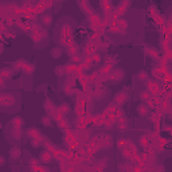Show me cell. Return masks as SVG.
<instances>
[{
	"mask_svg": "<svg viewBox=\"0 0 172 172\" xmlns=\"http://www.w3.org/2000/svg\"><path fill=\"white\" fill-rule=\"evenodd\" d=\"M11 125H12V128H20L22 129V126L24 125V120H23L22 117H15V118L11 120Z\"/></svg>",
	"mask_w": 172,
	"mask_h": 172,
	"instance_id": "obj_16",
	"label": "cell"
},
{
	"mask_svg": "<svg viewBox=\"0 0 172 172\" xmlns=\"http://www.w3.org/2000/svg\"><path fill=\"white\" fill-rule=\"evenodd\" d=\"M51 57H53L54 59L61 58V57H62V50H61V49H58V47L53 49V50H51Z\"/></svg>",
	"mask_w": 172,
	"mask_h": 172,
	"instance_id": "obj_29",
	"label": "cell"
},
{
	"mask_svg": "<svg viewBox=\"0 0 172 172\" xmlns=\"http://www.w3.org/2000/svg\"><path fill=\"white\" fill-rule=\"evenodd\" d=\"M22 135H23V132H22V129H20V128H12V129H11V136H12L15 140L22 138Z\"/></svg>",
	"mask_w": 172,
	"mask_h": 172,
	"instance_id": "obj_20",
	"label": "cell"
},
{
	"mask_svg": "<svg viewBox=\"0 0 172 172\" xmlns=\"http://www.w3.org/2000/svg\"><path fill=\"white\" fill-rule=\"evenodd\" d=\"M104 61H105V63H106L108 66H113V67H114V65H116L117 59L114 58V57H112V55H106V57H105Z\"/></svg>",
	"mask_w": 172,
	"mask_h": 172,
	"instance_id": "obj_28",
	"label": "cell"
},
{
	"mask_svg": "<svg viewBox=\"0 0 172 172\" xmlns=\"http://www.w3.org/2000/svg\"><path fill=\"white\" fill-rule=\"evenodd\" d=\"M170 117H171V120H172V113H170Z\"/></svg>",
	"mask_w": 172,
	"mask_h": 172,
	"instance_id": "obj_40",
	"label": "cell"
},
{
	"mask_svg": "<svg viewBox=\"0 0 172 172\" xmlns=\"http://www.w3.org/2000/svg\"><path fill=\"white\" fill-rule=\"evenodd\" d=\"M168 86H170V87H172V82H171V83H170V85H168Z\"/></svg>",
	"mask_w": 172,
	"mask_h": 172,
	"instance_id": "obj_41",
	"label": "cell"
},
{
	"mask_svg": "<svg viewBox=\"0 0 172 172\" xmlns=\"http://www.w3.org/2000/svg\"><path fill=\"white\" fill-rule=\"evenodd\" d=\"M0 104H2L3 108L12 106L15 104L14 94H11V93H2V96H0Z\"/></svg>",
	"mask_w": 172,
	"mask_h": 172,
	"instance_id": "obj_1",
	"label": "cell"
},
{
	"mask_svg": "<svg viewBox=\"0 0 172 172\" xmlns=\"http://www.w3.org/2000/svg\"><path fill=\"white\" fill-rule=\"evenodd\" d=\"M58 110L61 112V113L63 114V116H65V114H67V113H69V112H70L71 109H70V105H69L67 102H62V104L58 106Z\"/></svg>",
	"mask_w": 172,
	"mask_h": 172,
	"instance_id": "obj_18",
	"label": "cell"
},
{
	"mask_svg": "<svg viewBox=\"0 0 172 172\" xmlns=\"http://www.w3.org/2000/svg\"><path fill=\"white\" fill-rule=\"evenodd\" d=\"M41 23L42 26H51V23H53V16H51L50 14H43L41 16Z\"/></svg>",
	"mask_w": 172,
	"mask_h": 172,
	"instance_id": "obj_14",
	"label": "cell"
},
{
	"mask_svg": "<svg viewBox=\"0 0 172 172\" xmlns=\"http://www.w3.org/2000/svg\"><path fill=\"white\" fill-rule=\"evenodd\" d=\"M42 138H32V140H30V144H31L32 148H39L42 145Z\"/></svg>",
	"mask_w": 172,
	"mask_h": 172,
	"instance_id": "obj_31",
	"label": "cell"
},
{
	"mask_svg": "<svg viewBox=\"0 0 172 172\" xmlns=\"http://www.w3.org/2000/svg\"><path fill=\"white\" fill-rule=\"evenodd\" d=\"M117 27L121 30V34H125L126 27H128V22H126L125 19H118L117 20Z\"/></svg>",
	"mask_w": 172,
	"mask_h": 172,
	"instance_id": "obj_19",
	"label": "cell"
},
{
	"mask_svg": "<svg viewBox=\"0 0 172 172\" xmlns=\"http://www.w3.org/2000/svg\"><path fill=\"white\" fill-rule=\"evenodd\" d=\"M124 77H125V71L121 67L113 69L110 73V81H113V82H120V81L124 80Z\"/></svg>",
	"mask_w": 172,
	"mask_h": 172,
	"instance_id": "obj_2",
	"label": "cell"
},
{
	"mask_svg": "<svg viewBox=\"0 0 172 172\" xmlns=\"http://www.w3.org/2000/svg\"><path fill=\"white\" fill-rule=\"evenodd\" d=\"M145 54L148 57H151L152 59L157 61V62H160L163 59V54L160 53L159 50H156L155 47H145Z\"/></svg>",
	"mask_w": 172,
	"mask_h": 172,
	"instance_id": "obj_3",
	"label": "cell"
},
{
	"mask_svg": "<svg viewBox=\"0 0 172 172\" xmlns=\"http://www.w3.org/2000/svg\"><path fill=\"white\" fill-rule=\"evenodd\" d=\"M39 160H41L43 164H49L54 160V153H51L50 151L44 149L41 152V155H39Z\"/></svg>",
	"mask_w": 172,
	"mask_h": 172,
	"instance_id": "obj_5",
	"label": "cell"
},
{
	"mask_svg": "<svg viewBox=\"0 0 172 172\" xmlns=\"http://www.w3.org/2000/svg\"><path fill=\"white\" fill-rule=\"evenodd\" d=\"M61 38H73V27L69 23H65L61 27Z\"/></svg>",
	"mask_w": 172,
	"mask_h": 172,
	"instance_id": "obj_6",
	"label": "cell"
},
{
	"mask_svg": "<svg viewBox=\"0 0 172 172\" xmlns=\"http://www.w3.org/2000/svg\"><path fill=\"white\" fill-rule=\"evenodd\" d=\"M137 78L140 81H148L149 80V73L145 70H141V71H138V74H137Z\"/></svg>",
	"mask_w": 172,
	"mask_h": 172,
	"instance_id": "obj_27",
	"label": "cell"
},
{
	"mask_svg": "<svg viewBox=\"0 0 172 172\" xmlns=\"http://www.w3.org/2000/svg\"><path fill=\"white\" fill-rule=\"evenodd\" d=\"M57 109H58V108H57L55 105L50 101V99H46V101H44V110L47 112V114H50V116H51V114H53Z\"/></svg>",
	"mask_w": 172,
	"mask_h": 172,
	"instance_id": "obj_12",
	"label": "cell"
},
{
	"mask_svg": "<svg viewBox=\"0 0 172 172\" xmlns=\"http://www.w3.org/2000/svg\"><path fill=\"white\" fill-rule=\"evenodd\" d=\"M99 4H101V7H102V10L105 11V12H110V11H113L112 10V8H113V4H112L110 2H101L99 3Z\"/></svg>",
	"mask_w": 172,
	"mask_h": 172,
	"instance_id": "obj_24",
	"label": "cell"
},
{
	"mask_svg": "<svg viewBox=\"0 0 172 172\" xmlns=\"http://www.w3.org/2000/svg\"><path fill=\"white\" fill-rule=\"evenodd\" d=\"M66 66H58V67H55V74L57 75H59V77H61V75H65V73H66Z\"/></svg>",
	"mask_w": 172,
	"mask_h": 172,
	"instance_id": "obj_33",
	"label": "cell"
},
{
	"mask_svg": "<svg viewBox=\"0 0 172 172\" xmlns=\"http://www.w3.org/2000/svg\"><path fill=\"white\" fill-rule=\"evenodd\" d=\"M137 113L143 117L148 116V114H149V108H148V105L147 104H140L137 106Z\"/></svg>",
	"mask_w": 172,
	"mask_h": 172,
	"instance_id": "obj_15",
	"label": "cell"
},
{
	"mask_svg": "<svg viewBox=\"0 0 172 172\" xmlns=\"http://www.w3.org/2000/svg\"><path fill=\"white\" fill-rule=\"evenodd\" d=\"M65 86H67V87H73V89H75V77H74V75H69V77L66 78Z\"/></svg>",
	"mask_w": 172,
	"mask_h": 172,
	"instance_id": "obj_23",
	"label": "cell"
},
{
	"mask_svg": "<svg viewBox=\"0 0 172 172\" xmlns=\"http://www.w3.org/2000/svg\"><path fill=\"white\" fill-rule=\"evenodd\" d=\"M140 99L143 102H145V104H148V102H151L153 99V94L148 89H145V90H143V92L140 93Z\"/></svg>",
	"mask_w": 172,
	"mask_h": 172,
	"instance_id": "obj_9",
	"label": "cell"
},
{
	"mask_svg": "<svg viewBox=\"0 0 172 172\" xmlns=\"http://www.w3.org/2000/svg\"><path fill=\"white\" fill-rule=\"evenodd\" d=\"M31 38H32V41H34L35 43H39V42L43 39L41 32H31Z\"/></svg>",
	"mask_w": 172,
	"mask_h": 172,
	"instance_id": "obj_32",
	"label": "cell"
},
{
	"mask_svg": "<svg viewBox=\"0 0 172 172\" xmlns=\"http://www.w3.org/2000/svg\"><path fill=\"white\" fill-rule=\"evenodd\" d=\"M117 147H120V149L126 147V138H121L120 141H117Z\"/></svg>",
	"mask_w": 172,
	"mask_h": 172,
	"instance_id": "obj_36",
	"label": "cell"
},
{
	"mask_svg": "<svg viewBox=\"0 0 172 172\" xmlns=\"http://www.w3.org/2000/svg\"><path fill=\"white\" fill-rule=\"evenodd\" d=\"M171 125H164V131H171Z\"/></svg>",
	"mask_w": 172,
	"mask_h": 172,
	"instance_id": "obj_39",
	"label": "cell"
},
{
	"mask_svg": "<svg viewBox=\"0 0 172 172\" xmlns=\"http://www.w3.org/2000/svg\"><path fill=\"white\" fill-rule=\"evenodd\" d=\"M51 120H53V118H50L49 116H44V117H42L41 122L43 124L44 126H51Z\"/></svg>",
	"mask_w": 172,
	"mask_h": 172,
	"instance_id": "obj_35",
	"label": "cell"
},
{
	"mask_svg": "<svg viewBox=\"0 0 172 172\" xmlns=\"http://www.w3.org/2000/svg\"><path fill=\"white\" fill-rule=\"evenodd\" d=\"M5 164V157L4 156H0V165H4Z\"/></svg>",
	"mask_w": 172,
	"mask_h": 172,
	"instance_id": "obj_38",
	"label": "cell"
},
{
	"mask_svg": "<svg viewBox=\"0 0 172 172\" xmlns=\"http://www.w3.org/2000/svg\"><path fill=\"white\" fill-rule=\"evenodd\" d=\"M126 126H128V125H126V122H125V124H118V128H120V131H125V129H126Z\"/></svg>",
	"mask_w": 172,
	"mask_h": 172,
	"instance_id": "obj_37",
	"label": "cell"
},
{
	"mask_svg": "<svg viewBox=\"0 0 172 172\" xmlns=\"http://www.w3.org/2000/svg\"><path fill=\"white\" fill-rule=\"evenodd\" d=\"M27 136L30 137V140H32V138H42L43 136L41 135V132H39L38 128H30L28 131H27Z\"/></svg>",
	"mask_w": 172,
	"mask_h": 172,
	"instance_id": "obj_10",
	"label": "cell"
},
{
	"mask_svg": "<svg viewBox=\"0 0 172 172\" xmlns=\"http://www.w3.org/2000/svg\"><path fill=\"white\" fill-rule=\"evenodd\" d=\"M114 104L117 105V106H122L124 104H125L126 101H128V94H126L125 92H118L114 94V98H113Z\"/></svg>",
	"mask_w": 172,
	"mask_h": 172,
	"instance_id": "obj_4",
	"label": "cell"
},
{
	"mask_svg": "<svg viewBox=\"0 0 172 172\" xmlns=\"http://www.w3.org/2000/svg\"><path fill=\"white\" fill-rule=\"evenodd\" d=\"M152 75L155 77L156 81H164L165 80V73L164 71H161V66H159V67H153Z\"/></svg>",
	"mask_w": 172,
	"mask_h": 172,
	"instance_id": "obj_8",
	"label": "cell"
},
{
	"mask_svg": "<svg viewBox=\"0 0 172 172\" xmlns=\"http://www.w3.org/2000/svg\"><path fill=\"white\" fill-rule=\"evenodd\" d=\"M78 4H80V7L82 8V11H83V12H85L89 18L93 16V15L96 14L94 11H93V8H90V3H89V2H80Z\"/></svg>",
	"mask_w": 172,
	"mask_h": 172,
	"instance_id": "obj_7",
	"label": "cell"
},
{
	"mask_svg": "<svg viewBox=\"0 0 172 172\" xmlns=\"http://www.w3.org/2000/svg\"><path fill=\"white\" fill-rule=\"evenodd\" d=\"M34 71H35V66L32 65V63H27V65L24 66V69H23V73L27 74V75L32 74Z\"/></svg>",
	"mask_w": 172,
	"mask_h": 172,
	"instance_id": "obj_25",
	"label": "cell"
},
{
	"mask_svg": "<svg viewBox=\"0 0 172 172\" xmlns=\"http://www.w3.org/2000/svg\"><path fill=\"white\" fill-rule=\"evenodd\" d=\"M12 77V70L8 67H3L2 70H0V78L2 80H10V78Z\"/></svg>",
	"mask_w": 172,
	"mask_h": 172,
	"instance_id": "obj_13",
	"label": "cell"
},
{
	"mask_svg": "<svg viewBox=\"0 0 172 172\" xmlns=\"http://www.w3.org/2000/svg\"><path fill=\"white\" fill-rule=\"evenodd\" d=\"M121 155L124 156V159H125V160H131L132 156H133V153H132L131 151L125 147V148H122V149H121Z\"/></svg>",
	"mask_w": 172,
	"mask_h": 172,
	"instance_id": "obj_26",
	"label": "cell"
},
{
	"mask_svg": "<svg viewBox=\"0 0 172 172\" xmlns=\"http://www.w3.org/2000/svg\"><path fill=\"white\" fill-rule=\"evenodd\" d=\"M138 144H140L141 147L145 149V148L151 144V137H149V135H144L143 137H140V141H138Z\"/></svg>",
	"mask_w": 172,
	"mask_h": 172,
	"instance_id": "obj_17",
	"label": "cell"
},
{
	"mask_svg": "<svg viewBox=\"0 0 172 172\" xmlns=\"http://www.w3.org/2000/svg\"><path fill=\"white\" fill-rule=\"evenodd\" d=\"M78 51H80V46H78V44H73L71 47H69V49H67V54L70 57L80 55V54H78Z\"/></svg>",
	"mask_w": 172,
	"mask_h": 172,
	"instance_id": "obj_22",
	"label": "cell"
},
{
	"mask_svg": "<svg viewBox=\"0 0 172 172\" xmlns=\"http://www.w3.org/2000/svg\"><path fill=\"white\" fill-rule=\"evenodd\" d=\"M92 62H93V65H96V63L98 65V63L101 62V55H99L98 53H94L92 55Z\"/></svg>",
	"mask_w": 172,
	"mask_h": 172,
	"instance_id": "obj_34",
	"label": "cell"
},
{
	"mask_svg": "<svg viewBox=\"0 0 172 172\" xmlns=\"http://www.w3.org/2000/svg\"><path fill=\"white\" fill-rule=\"evenodd\" d=\"M27 63H28V62H26L24 59H18V61L14 62V67L16 69V70H23Z\"/></svg>",
	"mask_w": 172,
	"mask_h": 172,
	"instance_id": "obj_21",
	"label": "cell"
},
{
	"mask_svg": "<svg viewBox=\"0 0 172 172\" xmlns=\"http://www.w3.org/2000/svg\"><path fill=\"white\" fill-rule=\"evenodd\" d=\"M58 126L61 129H70V124H69V121L66 118H62L61 121L58 122Z\"/></svg>",
	"mask_w": 172,
	"mask_h": 172,
	"instance_id": "obj_30",
	"label": "cell"
},
{
	"mask_svg": "<svg viewBox=\"0 0 172 172\" xmlns=\"http://www.w3.org/2000/svg\"><path fill=\"white\" fill-rule=\"evenodd\" d=\"M10 156H11V159H19L20 156H22V149H20L19 147H16V145H14V147H11L10 148Z\"/></svg>",
	"mask_w": 172,
	"mask_h": 172,
	"instance_id": "obj_11",
	"label": "cell"
},
{
	"mask_svg": "<svg viewBox=\"0 0 172 172\" xmlns=\"http://www.w3.org/2000/svg\"><path fill=\"white\" fill-rule=\"evenodd\" d=\"M171 137H172V133H171Z\"/></svg>",
	"mask_w": 172,
	"mask_h": 172,
	"instance_id": "obj_42",
	"label": "cell"
}]
</instances>
